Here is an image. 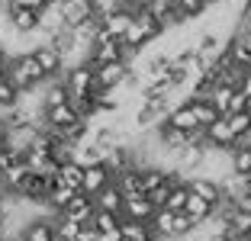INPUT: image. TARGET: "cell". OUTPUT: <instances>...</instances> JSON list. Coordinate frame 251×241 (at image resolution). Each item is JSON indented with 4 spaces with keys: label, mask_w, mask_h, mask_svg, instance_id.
I'll return each mask as SVG.
<instances>
[{
    "label": "cell",
    "mask_w": 251,
    "mask_h": 241,
    "mask_svg": "<svg viewBox=\"0 0 251 241\" xmlns=\"http://www.w3.org/2000/svg\"><path fill=\"white\" fill-rule=\"evenodd\" d=\"M119 235H123L126 241H148L151 238L145 222H132V219H119Z\"/></svg>",
    "instance_id": "9a60e30c"
},
{
    "label": "cell",
    "mask_w": 251,
    "mask_h": 241,
    "mask_svg": "<svg viewBox=\"0 0 251 241\" xmlns=\"http://www.w3.org/2000/svg\"><path fill=\"white\" fill-rule=\"evenodd\" d=\"M94 209H97V206H94V199H90L87 193H81V190H77V193L71 196V203H68L65 209H61V216H68V219H74V222H81V225H84V222H90Z\"/></svg>",
    "instance_id": "ba28073f"
},
{
    "label": "cell",
    "mask_w": 251,
    "mask_h": 241,
    "mask_svg": "<svg viewBox=\"0 0 251 241\" xmlns=\"http://www.w3.org/2000/svg\"><path fill=\"white\" fill-rule=\"evenodd\" d=\"M229 164H232V174L238 177H248L251 174V148H229Z\"/></svg>",
    "instance_id": "5bb4252c"
},
{
    "label": "cell",
    "mask_w": 251,
    "mask_h": 241,
    "mask_svg": "<svg viewBox=\"0 0 251 241\" xmlns=\"http://www.w3.org/2000/svg\"><path fill=\"white\" fill-rule=\"evenodd\" d=\"M7 58H10V55H3V58H0V77H3V71H7Z\"/></svg>",
    "instance_id": "4316f807"
},
{
    "label": "cell",
    "mask_w": 251,
    "mask_h": 241,
    "mask_svg": "<svg viewBox=\"0 0 251 241\" xmlns=\"http://www.w3.org/2000/svg\"><path fill=\"white\" fill-rule=\"evenodd\" d=\"M248 71H251V65H248Z\"/></svg>",
    "instance_id": "f546056e"
},
{
    "label": "cell",
    "mask_w": 251,
    "mask_h": 241,
    "mask_svg": "<svg viewBox=\"0 0 251 241\" xmlns=\"http://www.w3.org/2000/svg\"><path fill=\"white\" fill-rule=\"evenodd\" d=\"M32 58L39 61L45 80L49 77H61V71H65V58H61V51L55 48L52 42H39L36 48H32Z\"/></svg>",
    "instance_id": "3957f363"
},
{
    "label": "cell",
    "mask_w": 251,
    "mask_h": 241,
    "mask_svg": "<svg viewBox=\"0 0 251 241\" xmlns=\"http://www.w3.org/2000/svg\"><path fill=\"white\" fill-rule=\"evenodd\" d=\"M164 122H168V125H174V129H184V132L200 129V125H197V113H193L190 100H187V103H177V106H171V110H168V116H164Z\"/></svg>",
    "instance_id": "9c48e42d"
},
{
    "label": "cell",
    "mask_w": 251,
    "mask_h": 241,
    "mask_svg": "<svg viewBox=\"0 0 251 241\" xmlns=\"http://www.w3.org/2000/svg\"><path fill=\"white\" fill-rule=\"evenodd\" d=\"M187 196H190V190H187V183L184 180H177L174 187L168 190V203H164V209H171V212H180L184 209V203H187Z\"/></svg>",
    "instance_id": "ac0fdd59"
},
{
    "label": "cell",
    "mask_w": 251,
    "mask_h": 241,
    "mask_svg": "<svg viewBox=\"0 0 251 241\" xmlns=\"http://www.w3.org/2000/svg\"><path fill=\"white\" fill-rule=\"evenodd\" d=\"M226 122H229V129L235 132V135H242V132H248V129H251V110L229 113V116H226Z\"/></svg>",
    "instance_id": "7402d4cb"
},
{
    "label": "cell",
    "mask_w": 251,
    "mask_h": 241,
    "mask_svg": "<svg viewBox=\"0 0 251 241\" xmlns=\"http://www.w3.org/2000/svg\"><path fill=\"white\" fill-rule=\"evenodd\" d=\"M193 225H197V222H193L184 209L174 212V216H171V238H184V235H190Z\"/></svg>",
    "instance_id": "d6986e66"
},
{
    "label": "cell",
    "mask_w": 251,
    "mask_h": 241,
    "mask_svg": "<svg viewBox=\"0 0 251 241\" xmlns=\"http://www.w3.org/2000/svg\"><path fill=\"white\" fill-rule=\"evenodd\" d=\"M184 183H187V190H190V193L203 196L206 203H213V206L222 199V183L213 180V177H206V174H190Z\"/></svg>",
    "instance_id": "8992f818"
},
{
    "label": "cell",
    "mask_w": 251,
    "mask_h": 241,
    "mask_svg": "<svg viewBox=\"0 0 251 241\" xmlns=\"http://www.w3.org/2000/svg\"><path fill=\"white\" fill-rule=\"evenodd\" d=\"M209 241H232V238H229V235H226V232H219V235H213V238H209Z\"/></svg>",
    "instance_id": "484cf974"
},
{
    "label": "cell",
    "mask_w": 251,
    "mask_h": 241,
    "mask_svg": "<svg viewBox=\"0 0 251 241\" xmlns=\"http://www.w3.org/2000/svg\"><path fill=\"white\" fill-rule=\"evenodd\" d=\"M81 177H84V168L74 158L61 161L58 170H55V183H65V187H71V190H81Z\"/></svg>",
    "instance_id": "7c38bea8"
},
{
    "label": "cell",
    "mask_w": 251,
    "mask_h": 241,
    "mask_svg": "<svg viewBox=\"0 0 251 241\" xmlns=\"http://www.w3.org/2000/svg\"><path fill=\"white\" fill-rule=\"evenodd\" d=\"M3 77H7L20 94L23 90L39 87V84H45V74H42V68H39V61L32 58V51H16V55H10Z\"/></svg>",
    "instance_id": "6da1fadb"
},
{
    "label": "cell",
    "mask_w": 251,
    "mask_h": 241,
    "mask_svg": "<svg viewBox=\"0 0 251 241\" xmlns=\"http://www.w3.org/2000/svg\"><path fill=\"white\" fill-rule=\"evenodd\" d=\"M119 241H126V238H119Z\"/></svg>",
    "instance_id": "4dcf8cb0"
},
{
    "label": "cell",
    "mask_w": 251,
    "mask_h": 241,
    "mask_svg": "<svg viewBox=\"0 0 251 241\" xmlns=\"http://www.w3.org/2000/svg\"><path fill=\"white\" fill-rule=\"evenodd\" d=\"M0 148H3V145H0Z\"/></svg>",
    "instance_id": "1f68e13d"
},
{
    "label": "cell",
    "mask_w": 251,
    "mask_h": 241,
    "mask_svg": "<svg viewBox=\"0 0 251 241\" xmlns=\"http://www.w3.org/2000/svg\"><path fill=\"white\" fill-rule=\"evenodd\" d=\"M203 132H206V142H209L213 148H232V145H235V132L229 129L226 116H219L216 122H209Z\"/></svg>",
    "instance_id": "30bf717a"
},
{
    "label": "cell",
    "mask_w": 251,
    "mask_h": 241,
    "mask_svg": "<svg viewBox=\"0 0 251 241\" xmlns=\"http://www.w3.org/2000/svg\"><path fill=\"white\" fill-rule=\"evenodd\" d=\"M132 68L126 61H106V65H97L94 68V80H97V90H116L126 84Z\"/></svg>",
    "instance_id": "7a4b0ae2"
},
{
    "label": "cell",
    "mask_w": 251,
    "mask_h": 241,
    "mask_svg": "<svg viewBox=\"0 0 251 241\" xmlns=\"http://www.w3.org/2000/svg\"><path fill=\"white\" fill-rule=\"evenodd\" d=\"M0 241H7V238H0Z\"/></svg>",
    "instance_id": "f1b7e54d"
},
{
    "label": "cell",
    "mask_w": 251,
    "mask_h": 241,
    "mask_svg": "<svg viewBox=\"0 0 251 241\" xmlns=\"http://www.w3.org/2000/svg\"><path fill=\"white\" fill-rule=\"evenodd\" d=\"M110 180H113V170L106 168L103 161H100V164H90V168H84V177H81V193L94 196V193H100Z\"/></svg>",
    "instance_id": "52a82bcc"
},
{
    "label": "cell",
    "mask_w": 251,
    "mask_h": 241,
    "mask_svg": "<svg viewBox=\"0 0 251 241\" xmlns=\"http://www.w3.org/2000/svg\"><path fill=\"white\" fill-rule=\"evenodd\" d=\"M174 3H177V10H180V13H184L190 23H193V20H200V16L209 10L206 0H174Z\"/></svg>",
    "instance_id": "44dd1931"
},
{
    "label": "cell",
    "mask_w": 251,
    "mask_h": 241,
    "mask_svg": "<svg viewBox=\"0 0 251 241\" xmlns=\"http://www.w3.org/2000/svg\"><path fill=\"white\" fill-rule=\"evenodd\" d=\"M235 90H238V94H245V96H248V103H251V71H248V68H245V74L238 77Z\"/></svg>",
    "instance_id": "cb8c5ba5"
},
{
    "label": "cell",
    "mask_w": 251,
    "mask_h": 241,
    "mask_svg": "<svg viewBox=\"0 0 251 241\" xmlns=\"http://www.w3.org/2000/svg\"><path fill=\"white\" fill-rule=\"evenodd\" d=\"M16 103H20V90H16L7 77H0V113L13 110Z\"/></svg>",
    "instance_id": "ffe728a7"
},
{
    "label": "cell",
    "mask_w": 251,
    "mask_h": 241,
    "mask_svg": "<svg viewBox=\"0 0 251 241\" xmlns=\"http://www.w3.org/2000/svg\"><path fill=\"white\" fill-rule=\"evenodd\" d=\"M90 199H94V206H97V209H106V212H116V216H119V209H123V193H119V187H116V183H106V187H103V190H100V193H94V196H90Z\"/></svg>",
    "instance_id": "8fae6325"
},
{
    "label": "cell",
    "mask_w": 251,
    "mask_h": 241,
    "mask_svg": "<svg viewBox=\"0 0 251 241\" xmlns=\"http://www.w3.org/2000/svg\"><path fill=\"white\" fill-rule=\"evenodd\" d=\"M242 110H248V96H245V94H238V90H232L229 106H226V116H229V113H242Z\"/></svg>",
    "instance_id": "603a6c76"
},
{
    "label": "cell",
    "mask_w": 251,
    "mask_h": 241,
    "mask_svg": "<svg viewBox=\"0 0 251 241\" xmlns=\"http://www.w3.org/2000/svg\"><path fill=\"white\" fill-rule=\"evenodd\" d=\"M235 206H238L242 212H248V216H251V190H248V193H242V196L235 199Z\"/></svg>",
    "instance_id": "d4e9b609"
},
{
    "label": "cell",
    "mask_w": 251,
    "mask_h": 241,
    "mask_svg": "<svg viewBox=\"0 0 251 241\" xmlns=\"http://www.w3.org/2000/svg\"><path fill=\"white\" fill-rule=\"evenodd\" d=\"M155 206L145 199V193H129L123 196V209H119V219H132V222H148L151 219Z\"/></svg>",
    "instance_id": "277c9868"
},
{
    "label": "cell",
    "mask_w": 251,
    "mask_h": 241,
    "mask_svg": "<svg viewBox=\"0 0 251 241\" xmlns=\"http://www.w3.org/2000/svg\"><path fill=\"white\" fill-rule=\"evenodd\" d=\"M190 106H193V113H197V125H200V129H206L209 122L219 119V110H216L209 100H193V96H190Z\"/></svg>",
    "instance_id": "2e32d148"
},
{
    "label": "cell",
    "mask_w": 251,
    "mask_h": 241,
    "mask_svg": "<svg viewBox=\"0 0 251 241\" xmlns=\"http://www.w3.org/2000/svg\"><path fill=\"white\" fill-rule=\"evenodd\" d=\"M0 7H3V0H0Z\"/></svg>",
    "instance_id": "83f0119b"
},
{
    "label": "cell",
    "mask_w": 251,
    "mask_h": 241,
    "mask_svg": "<svg viewBox=\"0 0 251 241\" xmlns=\"http://www.w3.org/2000/svg\"><path fill=\"white\" fill-rule=\"evenodd\" d=\"M129 23H132V10L129 7H113V10H106L103 16H100V26H103V32L106 36H113V39H123V32L129 29Z\"/></svg>",
    "instance_id": "5b68a950"
},
{
    "label": "cell",
    "mask_w": 251,
    "mask_h": 241,
    "mask_svg": "<svg viewBox=\"0 0 251 241\" xmlns=\"http://www.w3.org/2000/svg\"><path fill=\"white\" fill-rule=\"evenodd\" d=\"M184 212L190 216L193 222H203V219H209V216H213V203H206V199L197 196V193H190V196H187V203H184Z\"/></svg>",
    "instance_id": "4fadbf2b"
},
{
    "label": "cell",
    "mask_w": 251,
    "mask_h": 241,
    "mask_svg": "<svg viewBox=\"0 0 251 241\" xmlns=\"http://www.w3.org/2000/svg\"><path fill=\"white\" fill-rule=\"evenodd\" d=\"M90 225L97 228V235H100V232H113V228H119V216H116V212H106V209H94Z\"/></svg>",
    "instance_id": "e0dca14e"
}]
</instances>
